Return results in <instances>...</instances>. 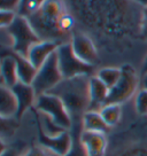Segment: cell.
Here are the masks:
<instances>
[{"label": "cell", "mask_w": 147, "mask_h": 156, "mask_svg": "<svg viewBox=\"0 0 147 156\" xmlns=\"http://www.w3.org/2000/svg\"><path fill=\"white\" fill-rule=\"evenodd\" d=\"M64 9L61 0H46L36 14L28 17L36 34L41 40L53 41L58 45L69 43L64 38L68 37L62 29Z\"/></svg>", "instance_id": "obj_1"}, {"label": "cell", "mask_w": 147, "mask_h": 156, "mask_svg": "<svg viewBox=\"0 0 147 156\" xmlns=\"http://www.w3.org/2000/svg\"><path fill=\"white\" fill-rule=\"evenodd\" d=\"M88 76H78L71 79H63L48 93L59 97L68 109L73 121L82 119L90 106Z\"/></svg>", "instance_id": "obj_2"}, {"label": "cell", "mask_w": 147, "mask_h": 156, "mask_svg": "<svg viewBox=\"0 0 147 156\" xmlns=\"http://www.w3.org/2000/svg\"><path fill=\"white\" fill-rule=\"evenodd\" d=\"M5 30L9 34L12 40L13 52L23 58L28 56L30 48L34 44L41 41V39L36 34L32 25L30 24L29 20L21 15H17L13 24Z\"/></svg>", "instance_id": "obj_3"}, {"label": "cell", "mask_w": 147, "mask_h": 156, "mask_svg": "<svg viewBox=\"0 0 147 156\" xmlns=\"http://www.w3.org/2000/svg\"><path fill=\"white\" fill-rule=\"evenodd\" d=\"M36 109L40 114L48 116L58 126L62 127L63 130L68 131L73 127V118L66 105L59 97L52 93H45L37 97Z\"/></svg>", "instance_id": "obj_4"}, {"label": "cell", "mask_w": 147, "mask_h": 156, "mask_svg": "<svg viewBox=\"0 0 147 156\" xmlns=\"http://www.w3.org/2000/svg\"><path fill=\"white\" fill-rule=\"evenodd\" d=\"M56 55L63 79H71L78 76H88L93 70V66L85 63L76 56L70 41L59 45Z\"/></svg>", "instance_id": "obj_5"}, {"label": "cell", "mask_w": 147, "mask_h": 156, "mask_svg": "<svg viewBox=\"0 0 147 156\" xmlns=\"http://www.w3.org/2000/svg\"><path fill=\"white\" fill-rule=\"evenodd\" d=\"M62 80H63V77H62V73L60 71L58 55L55 52L38 69L36 78L32 83V87H34L37 97H39L41 94L51 92Z\"/></svg>", "instance_id": "obj_6"}, {"label": "cell", "mask_w": 147, "mask_h": 156, "mask_svg": "<svg viewBox=\"0 0 147 156\" xmlns=\"http://www.w3.org/2000/svg\"><path fill=\"white\" fill-rule=\"evenodd\" d=\"M122 75L116 85L109 90L107 103L122 105L132 97L138 86V77L136 70L131 66H123Z\"/></svg>", "instance_id": "obj_7"}, {"label": "cell", "mask_w": 147, "mask_h": 156, "mask_svg": "<svg viewBox=\"0 0 147 156\" xmlns=\"http://www.w3.org/2000/svg\"><path fill=\"white\" fill-rule=\"evenodd\" d=\"M37 127H38V142L39 146L43 147L47 151H51L55 156H66L73 147V136L68 131L62 132L61 134L51 136L46 134L37 118Z\"/></svg>", "instance_id": "obj_8"}, {"label": "cell", "mask_w": 147, "mask_h": 156, "mask_svg": "<svg viewBox=\"0 0 147 156\" xmlns=\"http://www.w3.org/2000/svg\"><path fill=\"white\" fill-rule=\"evenodd\" d=\"M70 44H71L74 53L83 62L94 66V63L98 61L97 48L94 46L93 41L88 38L86 34H82V32L74 34L70 39Z\"/></svg>", "instance_id": "obj_9"}, {"label": "cell", "mask_w": 147, "mask_h": 156, "mask_svg": "<svg viewBox=\"0 0 147 156\" xmlns=\"http://www.w3.org/2000/svg\"><path fill=\"white\" fill-rule=\"evenodd\" d=\"M88 92L90 106L88 112H99L107 103L109 88L97 76H92L88 80Z\"/></svg>", "instance_id": "obj_10"}, {"label": "cell", "mask_w": 147, "mask_h": 156, "mask_svg": "<svg viewBox=\"0 0 147 156\" xmlns=\"http://www.w3.org/2000/svg\"><path fill=\"white\" fill-rule=\"evenodd\" d=\"M12 91L15 94V97L17 99V103H19V110H17V114L15 117L17 119H20L28 109L36 105L37 94L34 92L32 85H27L21 82L13 86Z\"/></svg>", "instance_id": "obj_11"}, {"label": "cell", "mask_w": 147, "mask_h": 156, "mask_svg": "<svg viewBox=\"0 0 147 156\" xmlns=\"http://www.w3.org/2000/svg\"><path fill=\"white\" fill-rule=\"evenodd\" d=\"M81 142L88 156H103L107 147L105 133L83 130L81 133Z\"/></svg>", "instance_id": "obj_12"}, {"label": "cell", "mask_w": 147, "mask_h": 156, "mask_svg": "<svg viewBox=\"0 0 147 156\" xmlns=\"http://www.w3.org/2000/svg\"><path fill=\"white\" fill-rule=\"evenodd\" d=\"M59 45L53 41H47V40H41L39 43L34 44L30 48L27 58L29 60L31 64L36 69H39L43 64L48 60V58L56 52Z\"/></svg>", "instance_id": "obj_13"}, {"label": "cell", "mask_w": 147, "mask_h": 156, "mask_svg": "<svg viewBox=\"0 0 147 156\" xmlns=\"http://www.w3.org/2000/svg\"><path fill=\"white\" fill-rule=\"evenodd\" d=\"M0 71H1V85L12 88L19 83L17 64L13 53L2 56Z\"/></svg>", "instance_id": "obj_14"}, {"label": "cell", "mask_w": 147, "mask_h": 156, "mask_svg": "<svg viewBox=\"0 0 147 156\" xmlns=\"http://www.w3.org/2000/svg\"><path fill=\"white\" fill-rule=\"evenodd\" d=\"M19 110L17 99L12 88L1 85L0 88V115L4 118L15 117Z\"/></svg>", "instance_id": "obj_15"}, {"label": "cell", "mask_w": 147, "mask_h": 156, "mask_svg": "<svg viewBox=\"0 0 147 156\" xmlns=\"http://www.w3.org/2000/svg\"><path fill=\"white\" fill-rule=\"evenodd\" d=\"M16 60V64H17V75H19V82L27 85H32L36 75L38 69H36L31 64L29 60L27 58H23L21 55L13 53Z\"/></svg>", "instance_id": "obj_16"}, {"label": "cell", "mask_w": 147, "mask_h": 156, "mask_svg": "<svg viewBox=\"0 0 147 156\" xmlns=\"http://www.w3.org/2000/svg\"><path fill=\"white\" fill-rule=\"evenodd\" d=\"M82 126L83 130L91 132L106 133L110 129L103 121L99 112H86L82 117Z\"/></svg>", "instance_id": "obj_17"}, {"label": "cell", "mask_w": 147, "mask_h": 156, "mask_svg": "<svg viewBox=\"0 0 147 156\" xmlns=\"http://www.w3.org/2000/svg\"><path fill=\"white\" fill-rule=\"evenodd\" d=\"M100 115L103 118V121L106 122L109 127L115 126L118 122L122 115V108L121 105H116V103H106L100 110Z\"/></svg>", "instance_id": "obj_18"}, {"label": "cell", "mask_w": 147, "mask_h": 156, "mask_svg": "<svg viewBox=\"0 0 147 156\" xmlns=\"http://www.w3.org/2000/svg\"><path fill=\"white\" fill-rule=\"evenodd\" d=\"M121 75H122V69L121 68L108 67V68L100 69L95 76L110 90V88L113 87V86H115L116 83L120 80Z\"/></svg>", "instance_id": "obj_19"}, {"label": "cell", "mask_w": 147, "mask_h": 156, "mask_svg": "<svg viewBox=\"0 0 147 156\" xmlns=\"http://www.w3.org/2000/svg\"><path fill=\"white\" fill-rule=\"evenodd\" d=\"M45 1L46 0H21V6L17 12V15L24 16L28 19L41 8Z\"/></svg>", "instance_id": "obj_20"}, {"label": "cell", "mask_w": 147, "mask_h": 156, "mask_svg": "<svg viewBox=\"0 0 147 156\" xmlns=\"http://www.w3.org/2000/svg\"><path fill=\"white\" fill-rule=\"evenodd\" d=\"M16 117H10V118H4L1 117V136H13L16 131V129L20 126V123H17Z\"/></svg>", "instance_id": "obj_21"}, {"label": "cell", "mask_w": 147, "mask_h": 156, "mask_svg": "<svg viewBox=\"0 0 147 156\" xmlns=\"http://www.w3.org/2000/svg\"><path fill=\"white\" fill-rule=\"evenodd\" d=\"M136 110L140 115L147 114V90L142 88L136 95Z\"/></svg>", "instance_id": "obj_22"}, {"label": "cell", "mask_w": 147, "mask_h": 156, "mask_svg": "<svg viewBox=\"0 0 147 156\" xmlns=\"http://www.w3.org/2000/svg\"><path fill=\"white\" fill-rule=\"evenodd\" d=\"M17 14L14 12H7V10H0V27L1 29H7L9 25L13 24Z\"/></svg>", "instance_id": "obj_23"}, {"label": "cell", "mask_w": 147, "mask_h": 156, "mask_svg": "<svg viewBox=\"0 0 147 156\" xmlns=\"http://www.w3.org/2000/svg\"><path fill=\"white\" fill-rule=\"evenodd\" d=\"M21 0H0V9L17 13L20 9Z\"/></svg>", "instance_id": "obj_24"}, {"label": "cell", "mask_w": 147, "mask_h": 156, "mask_svg": "<svg viewBox=\"0 0 147 156\" xmlns=\"http://www.w3.org/2000/svg\"><path fill=\"white\" fill-rule=\"evenodd\" d=\"M21 156H49L48 153L46 149H44L43 147H32L25 151L23 155Z\"/></svg>", "instance_id": "obj_25"}, {"label": "cell", "mask_w": 147, "mask_h": 156, "mask_svg": "<svg viewBox=\"0 0 147 156\" xmlns=\"http://www.w3.org/2000/svg\"><path fill=\"white\" fill-rule=\"evenodd\" d=\"M1 156H21L17 151L13 148H6L4 141H1Z\"/></svg>", "instance_id": "obj_26"}, {"label": "cell", "mask_w": 147, "mask_h": 156, "mask_svg": "<svg viewBox=\"0 0 147 156\" xmlns=\"http://www.w3.org/2000/svg\"><path fill=\"white\" fill-rule=\"evenodd\" d=\"M142 34L147 38V8L144 13V22H142Z\"/></svg>", "instance_id": "obj_27"}, {"label": "cell", "mask_w": 147, "mask_h": 156, "mask_svg": "<svg viewBox=\"0 0 147 156\" xmlns=\"http://www.w3.org/2000/svg\"><path fill=\"white\" fill-rule=\"evenodd\" d=\"M142 88L147 90V73L142 75Z\"/></svg>", "instance_id": "obj_28"}, {"label": "cell", "mask_w": 147, "mask_h": 156, "mask_svg": "<svg viewBox=\"0 0 147 156\" xmlns=\"http://www.w3.org/2000/svg\"><path fill=\"white\" fill-rule=\"evenodd\" d=\"M147 73V56L145 58V61H144V63H142V75H145Z\"/></svg>", "instance_id": "obj_29"}, {"label": "cell", "mask_w": 147, "mask_h": 156, "mask_svg": "<svg viewBox=\"0 0 147 156\" xmlns=\"http://www.w3.org/2000/svg\"><path fill=\"white\" fill-rule=\"evenodd\" d=\"M137 4H139V5L144 6L145 8H147V0H134Z\"/></svg>", "instance_id": "obj_30"}]
</instances>
